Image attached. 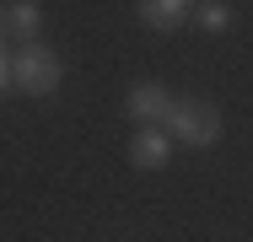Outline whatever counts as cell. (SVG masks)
<instances>
[{
  "instance_id": "cell-1",
  "label": "cell",
  "mask_w": 253,
  "mask_h": 242,
  "mask_svg": "<svg viewBox=\"0 0 253 242\" xmlns=\"http://www.w3.org/2000/svg\"><path fill=\"white\" fill-rule=\"evenodd\" d=\"M167 124H172V135H178L183 145H215L221 129H226L221 108H215V102H200V97H172Z\"/></svg>"
},
{
  "instance_id": "cell-2",
  "label": "cell",
  "mask_w": 253,
  "mask_h": 242,
  "mask_svg": "<svg viewBox=\"0 0 253 242\" xmlns=\"http://www.w3.org/2000/svg\"><path fill=\"white\" fill-rule=\"evenodd\" d=\"M59 81H65V65H59V54L43 48V43H27L16 59H11V86H22L27 97L59 92Z\"/></svg>"
},
{
  "instance_id": "cell-3",
  "label": "cell",
  "mask_w": 253,
  "mask_h": 242,
  "mask_svg": "<svg viewBox=\"0 0 253 242\" xmlns=\"http://www.w3.org/2000/svg\"><path fill=\"white\" fill-rule=\"evenodd\" d=\"M124 108H129V119H140L146 129H156V124H167V113H172V92L156 86V81H140V86H129Z\"/></svg>"
},
{
  "instance_id": "cell-4",
  "label": "cell",
  "mask_w": 253,
  "mask_h": 242,
  "mask_svg": "<svg viewBox=\"0 0 253 242\" xmlns=\"http://www.w3.org/2000/svg\"><path fill=\"white\" fill-rule=\"evenodd\" d=\"M129 161H135L140 172H156V167L172 161V140H167L162 129H140V135L129 140Z\"/></svg>"
},
{
  "instance_id": "cell-5",
  "label": "cell",
  "mask_w": 253,
  "mask_h": 242,
  "mask_svg": "<svg viewBox=\"0 0 253 242\" xmlns=\"http://www.w3.org/2000/svg\"><path fill=\"white\" fill-rule=\"evenodd\" d=\"M183 16H189V0H140V22H146L151 33L183 27Z\"/></svg>"
},
{
  "instance_id": "cell-6",
  "label": "cell",
  "mask_w": 253,
  "mask_h": 242,
  "mask_svg": "<svg viewBox=\"0 0 253 242\" xmlns=\"http://www.w3.org/2000/svg\"><path fill=\"white\" fill-rule=\"evenodd\" d=\"M38 27H43V5H38V0H16V5H5V33H16V38L33 43Z\"/></svg>"
},
{
  "instance_id": "cell-7",
  "label": "cell",
  "mask_w": 253,
  "mask_h": 242,
  "mask_svg": "<svg viewBox=\"0 0 253 242\" xmlns=\"http://www.w3.org/2000/svg\"><path fill=\"white\" fill-rule=\"evenodd\" d=\"M200 27L205 33H226V27H232V11H226L221 0H210V5H200Z\"/></svg>"
},
{
  "instance_id": "cell-8",
  "label": "cell",
  "mask_w": 253,
  "mask_h": 242,
  "mask_svg": "<svg viewBox=\"0 0 253 242\" xmlns=\"http://www.w3.org/2000/svg\"><path fill=\"white\" fill-rule=\"evenodd\" d=\"M5 86H11V59L0 54V92H5Z\"/></svg>"
},
{
  "instance_id": "cell-9",
  "label": "cell",
  "mask_w": 253,
  "mask_h": 242,
  "mask_svg": "<svg viewBox=\"0 0 253 242\" xmlns=\"http://www.w3.org/2000/svg\"><path fill=\"white\" fill-rule=\"evenodd\" d=\"M0 38H5V11H0Z\"/></svg>"
}]
</instances>
